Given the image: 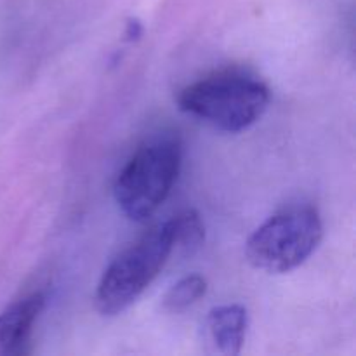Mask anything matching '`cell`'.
I'll return each instance as SVG.
<instances>
[{
    "instance_id": "6da1fadb",
    "label": "cell",
    "mask_w": 356,
    "mask_h": 356,
    "mask_svg": "<svg viewBox=\"0 0 356 356\" xmlns=\"http://www.w3.org/2000/svg\"><path fill=\"white\" fill-rule=\"evenodd\" d=\"M181 111L222 132H242L256 124L270 104V89L242 72H219L184 87Z\"/></svg>"
},
{
    "instance_id": "7a4b0ae2",
    "label": "cell",
    "mask_w": 356,
    "mask_h": 356,
    "mask_svg": "<svg viewBox=\"0 0 356 356\" xmlns=\"http://www.w3.org/2000/svg\"><path fill=\"white\" fill-rule=\"evenodd\" d=\"M181 143L174 136H159L139 146L115 179L118 207L132 221L152 218L165 202L179 176Z\"/></svg>"
},
{
    "instance_id": "3957f363",
    "label": "cell",
    "mask_w": 356,
    "mask_h": 356,
    "mask_svg": "<svg viewBox=\"0 0 356 356\" xmlns=\"http://www.w3.org/2000/svg\"><path fill=\"white\" fill-rule=\"evenodd\" d=\"M176 249L170 222L165 221L118 254L97 284L94 302L101 315L127 309L156 278Z\"/></svg>"
},
{
    "instance_id": "277c9868",
    "label": "cell",
    "mask_w": 356,
    "mask_h": 356,
    "mask_svg": "<svg viewBox=\"0 0 356 356\" xmlns=\"http://www.w3.org/2000/svg\"><path fill=\"white\" fill-rule=\"evenodd\" d=\"M323 225L309 205L285 209L264 221L245 243V256L257 270L287 273L301 266L320 245Z\"/></svg>"
},
{
    "instance_id": "5b68a950",
    "label": "cell",
    "mask_w": 356,
    "mask_h": 356,
    "mask_svg": "<svg viewBox=\"0 0 356 356\" xmlns=\"http://www.w3.org/2000/svg\"><path fill=\"white\" fill-rule=\"evenodd\" d=\"M44 306L45 296L35 292L0 313V356L28 353L31 330Z\"/></svg>"
},
{
    "instance_id": "8992f818",
    "label": "cell",
    "mask_w": 356,
    "mask_h": 356,
    "mask_svg": "<svg viewBox=\"0 0 356 356\" xmlns=\"http://www.w3.org/2000/svg\"><path fill=\"white\" fill-rule=\"evenodd\" d=\"M205 329L216 353L238 355L245 341L247 309L240 305L216 306L209 312Z\"/></svg>"
},
{
    "instance_id": "52a82bcc",
    "label": "cell",
    "mask_w": 356,
    "mask_h": 356,
    "mask_svg": "<svg viewBox=\"0 0 356 356\" xmlns=\"http://www.w3.org/2000/svg\"><path fill=\"white\" fill-rule=\"evenodd\" d=\"M207 291V280L200 275H188L172 285L162 299V306L167 313H181L204 298Z\"/></svg>"
},
{
    "instance_id": "ba28073f",
    "label": "cell",
    "mask_w": 356,
    "mask_h": 356,
    "mask_svg": "<svg viewBox=\"0 0 356 356\" xmlns=\"http://www.w3.org/2000/svg\"><path fill=\"white\" fill-rule=\"evenodd\" d=\"M169 222L174 233V240H176V249L191 254L204 243L205 228L197 211L188 209V211L179 212V214L172 216Z\"/></svg>"
}]
</instances>
